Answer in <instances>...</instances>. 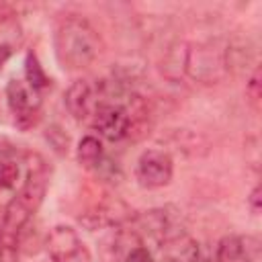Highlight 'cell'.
<instances>
[{"mask_svg": "<svg viewBox=\"0 0 262 262\" xmlns=\"http://www.w3.org/2000/svg\"><path fill=\"white\" fill-rule=\"evenodd\" d=\"M49 186V166L39 154L27 156V176L16 190V194L4 207L2 231L6 237V246L14 248V237L23 231V227L31 221V217L41 207L45 192Z\"/></svg>", "mask_w": 262, "mask_h": 262, "instance_id": "1", "label": "cell"}, {"mask_svg": "<svg viewBox=\"0 0 262 262\" xmlns=\"http://www.w3.org/2000/svg\"><path fill=\"white\" fill-rule=\"evenodd\" d=\"M102 43L92 25L80 16H68L55 31V53L63 68H88L100 53Z\"/></svg>", "mask_w": 262, "mask_h": 262, "instance_id": "2", "label": "cell"}, {"mask_svg": "<svg viewBox=\"0 0 262 262\" xmlns=\"http://www.w3.org/2000/svg\"><path fill=\"white\" fill-rule=\"evenodd\" d=\"M6 100L8 108L14 117V125L23 131L37 125L41 117V92L31 88L25 80L12 78L6 84Z\"/></svg>", "mask_w": 262, "mask_h": 262, "instance_id": "3", "label": "cell"}, {"mask_svg": "<svg viewBox=\"0 0 262 262\" xmlns=\"http://www.w3.org/2000/svg\"><path fill=\"white\" fill-rule=\"evenodd\" d=\"M51 262H92L88 246L70 225H55L47 235Z\"/></svg>", "mask_w": 262, "mask_h": 262, "instance_id": "4", "label": "cell"}, {"mask_svg": "<svg viewBox=\"0 0 262 262\" xmlns=\"http://www.w3.org/2000/svg\"><path fill=\"white\" fill-rule=\"evenodd\" d=\"M174 162L164 149H147L139 156L135 178L143 188H162L172 180Z\"/></svg>", "mask_w": 262, "mask_h": 262, "instance_id": "5", "label": "cell"}, {"mask_svg": "<svg viewBox=\"0 0 262 262\" xmlns=\"http://www.w3.org/2000/svg\"><path fill=\"white\" fill-rule=\"evenodd\" d=\"M98 100H100L98 84H92L90 80H76L66 92V106L76 121L88 123L98 106Z\"/></svg>", "mask_w": 262, "mask_h": 262, "instance_id": "6", "label": "cell"}, {"mask_svg": "<svg viewBox=\"0 0 262 262\" xmlns=\"http://www.w3.org/2000/svg\"><path fill=\"white\" fill-rule=\"evenodd\" d=\"M260 242L252 235H225L215 248L213 262H258Z\"/></svg>", "mask_w": 262, "mask_h": 262, "instance_id": "7", "label": "cell"}, {"mask_svg": "<svg viewBox=\"0 0 262 262\" xmlns=\"http://www.w3.org/2000/svg\"><path fill=\"white\" fill-rule=\"evenodd\" d=\"M225 66L227 63L223 53L211 47H196L194 51L188 53V61H186L190 76L203 82H213L219 76H223Z\"/></svg>", "mask_w": 262, "mask_h": 262, "instance_id": "8", "label": "cell"}, {"mask_svg": "<svg viewBox=\"0 0 262 262\" xmlns=\"http://www.w3.org/2000/svg\"><path fill=\"white\" fill-rule=\"evenodd\" d=\"M102 158H104V151H102V143H100L98 137L86 135V137L80 139V143H78V162L84 168H98Z\"/></svg>", "mask_w": 262, "mask_h": 262, "instance_id": "9", "label": "cell"}, {"mask_svg": "<svg viewBox=\"0 0 262 262\" xmlns=\"http://www.w3.org/2000/svg\"><path fill=\"white\" fill-rule=\"evenodd\" d=\"M25 82L31 88H35L37 92H41L43 88H49V84H51V78L45 74L43 66L39 63V59L33 51H29L25 57Z\"/></svg>", "mask_w": 262, "mask_h": 262, "instance_id": "10", "label": "cell"}, {"mask_svg": "<svg viewBox=\"0 0 262 262\" xmlns=\"http://www.w3.org/2000/svg\"><path fill=\"white\" fill-rule=\"evenodd\" d=\"M18 178V164L14 160H2L0 162V190L12 188Z\"/></svg>", "mask_w": 262, "mask_h": 262, "instance_id": "11", "label": "cell"}, {"mask_svg": "<svg viewBox=\"0 0 262 262\" xmlns=\"http://www.w3.org/2000/svg\"><path fill=\"white\" fill-rule=\"evenodd\" d=\"M125 262H156V260H154L151 252L145 246H135V248L129 250Z\"/></svg>", "mask_w": 262, "mask_h": 262, "instance_id": "12", "label": "cell"}, {"mask_svg": "<svg viewBox=\"0 0 262 262\" xmlns=\"http://www.w3.org/2000/svg\"><path fill=\"white\" fill-rule=\"evenodd\" d=\"M248 96L254 104H258V100H260V70L258 68L254 70V76L248 82Z\"/></svg>", "mask_w": 262, "mask_h": 262, "instance_id": "13", "label": "cell"}, {"mask_svg": "<svg viewBox=\"0 0 262 262\" xmlns=\"http://www.w3.org/2000/svg\"><path fill=\"white\" fill-rule=\"evenodd\" d=\"M16 154V149H14V145H10L8 141H0V162L2 160H12V156Z\"/></svg>", "mask_w": 262, "mask_h": 262, "instance_id": "14", "label": "cell"}, {"mask_svg": "<svg viewBox=\"0 0 262 262\" xmlns=\"http://www.w3.org/2000/svg\"><path fill=\"white\" fill-rule=\"evenodd\" d=\"M250 207H252L254 213L260 211V186H256V188L252 190V194H250Z\"/></svg>", "mask_w": 262, "mask_h": 262, "instance_id": "15", "label": "cell"}, {"mask_svg": "<svg viewBox=\"0 0 262 262\" xmlns=\"http://www.w3.org/2000/svg\"><path fill=\"white\" fill-rule=\"evenodd\" d=\"M10 55H12V45H8V43H2V41H0V70H2L4 61H6Z\"/></svg>", "mask_w": 262, "mask_h": 262, "instance_id": "16", "label": "cell"}, {"mask_svg": "<svg viewBox=\"0 0 262 262\" xmlns=\"http://www.w3.org/2000/svg\"><path fill=\"white\" fill-rule=\"evenodd\" d=\"M164 262H180L178 258H172V256H168V258H164Z\"/></svg>", "mask_w": 262, "mask_h": 262, "instance_id": "17", "label": "cell"}, {"mask_svg": "<svg viewBox=\"0 0 262 262\" xmlns=\"http://www.w3.org/2000/svg\"><path fill=\"white\" fill-rule=\"evenodd\" d=\"M2 239H4V231H2V223H0V248H2Z\"/></svg>", "mask_w": 262, "mask_h": 262, "instance_id": "18", "label": "cell"}]
</instances>
